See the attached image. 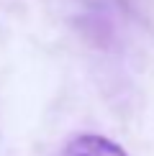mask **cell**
Here are the masks:
<instances>
[{
	"label": "cell",
	"instance_id": "6da1fadb",
	"mask_svg": "<svg viewBox=\"0 0 154 156\" xmlns=\"http://www.w3.org/2000/svg\"><path fill=\"white\" fill-rule=\"evenodd\" d=\"M62 156H128L123 148L103 136H77L64 146Z\"/></svg>",
	"mask_w": 154,
	"mask_h": 156
}]
</instances>
